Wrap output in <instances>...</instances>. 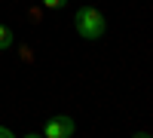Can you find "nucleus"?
Here are the masks:
<instances>
[{"instance_id": "f257e3e1", "label": "nucleus", "mask_w": 153, "mask_h": 138, "mask_svg": "<svg viewBox=\"0 0 153 138\" xmlns=\"http://www.w3.org/2000/svg\"><path fill=\"white\" fill-rule=\"evenodd\" d=\"M74 28L76 34L83 37V40H101L107 31V22L104 16L95 9V6H83V9H76V16H74Z\"/></svg>"}, {"instance_id": "f03ea898", "label": "nucleus", "mask_w": 153, "mask_h": 138, "mask_svg": "<svg viewBox=\"0 0 153 138\" xmlns=\"http://www.w3.org/2000/svg\"><path fill=\"white\" fill-rule=\"evenodd\" d=\"M76 132V123H74V117H49L46 123H43V135L46 138H71Z\"/></svg>"}, {"instance_id": "7ed1b4c3", "label": "nucleus", "mask_w": 153, "mask_h": 138, "mask_svg": "<svg viewBox=\"0 0 153 138\" xmlns=\"http://www.w3.org/2000/svg\"><path fill=\"white\" fill-rule=\"evenodd\" d=\"M12 46H16V34H12V28L0 25V52H3V49H12Z\"/></svg>"}, {"instance_id": "20e7f679", "label": "nucleus", "mask_w": 153, "mask_h": 138, "mask_svg": "<svg viewBox=\"0 0 153 138\" xmlns=\"http://www.w3.org/2000/svg\"><path fill=\"white\" fill-rule=\"evenodd\" d=\"M40 3H43L46 9H65V6H68V0H40Z\"/></svg>"}, {"instance_id": "39448f33", "label": "nucleus", "mask_w": 153, "mask_h": 138, "mask_svg": "<svg viewBox=\"0 0 153 138\" xmlns=\"http://www.w3.org/2000/svg\"><path fill=\"white\" fill-rule=\"evenodd\" d=\"M0 138H12V129H6V126H0Z\"/></svg>"}]
</instances>
